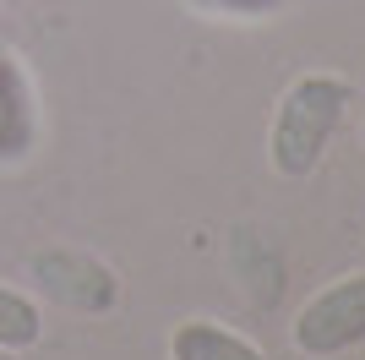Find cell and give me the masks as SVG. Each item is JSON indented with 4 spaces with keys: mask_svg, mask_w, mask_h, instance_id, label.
Masks as SVG:
<instances>
[{
    "mask_svg": "<svg viewBox=\"0 0 365 360\" xmlns=\"http://www.w3.org/2000/svg\"><path fill=\"white\" fill-rule=\"evenodd\" d=\"M175 360H267L257 344H245L240 333L218 328V322H185L169 344Z\"/></svg>",
    "mask_w": 365,
    "mask_h": 360,
    "instance_id": "5b68a950",
    "label": "cell"
},
{
    "mask_svg": "<svg viewBox=\"0 0 365 360\" xmlns=\"http://www.w3.org/2000/svg\"><path fill=\"white\" fill-rule=\"evenodd\" d=\"M365 339V273L327 284L294 316V349L300 355H338Z\"/></svg>",
    "mask_w": 365,
    "mask_h": 360,
    "instance_id": "7a4b0ae2",
    "label": "cell"
},
{
    "mask_svg": "<svg viewBox=\"0 0 365 360\" xmlns=\"http://www.w3.org/2000/svg\"><path fill=\"white\" fill-rule=\"evenodd\" d=\"M44 339V316L22 289L0 284V349H33Z\"/></svg>",
    "mask_w": 365,
    "mask_h": 360,
    "instance_id": "8992f818",
    "label": "cell"
},
{
    "mask_svg": "<svg viewBox=\"0 0 365 360\" xmlns=\"http://www.w3.org/2000/svg\"><path fill=\"white\" fill-rule=\"evenodd\" d=\"M0 360H11V349H0Z\"/></svg>",
    "mask_w": 365,
    "mask_h": 360,
    "instance_id": "ba28073f",
    "label": "cell"
},
{
    "mask_svg": "<svg viewBox=\"0 0 365 360\" xmlns=\"http://www.w3.org/2000/svg\"><path fill=\"white\" fill-rule=\"evenodd\" d=\"M349 104H354V88L344 76L311 71L300 82H289V93L278 99V115H273V136H267V153H273L278 175L284 180L311 175L322 164V148L338 131V120H344Z\"/></svg>",
    "mask_w": 365,
    "mask_h": 360,
    "instance_id": "6da1fadb",
    "label": "cell"
},
{
    "mask_svg": "<svg viewBox=\"0 0 365 360\" xmlns=\"http://www.w3.org/2000/svg\"><path fill=\"white\" fill-rule=\"evenodd\" d=\"M38 142V104L33 82L11 49H0V164H22Z\"/></svg>",
    "mask_w": 365,
    "mask_h": 360,
    "instance_id": "277c9868",
    "label": "cell"
},
{
    "mask_svg": "<svg viewBox=\"0 0 365 360\" xmlns=\"http://www.w3.org/2000/svg\"><path fill=\"white\" fill-rule=\"evenodd\" d=\"M207 6H218V11H267L278 0H207Z\"/></svg>",
    "mask_w": 365,
    "mask_h": 360,
    "instance_id": "52a82bcc",
    "label": "cell"
},
{
    "mask_svg": "<svg viewBox=\"0 0 365 360\" xmlns=\"http://www.w3.org/2000/svg\"><path fill=\"white\" fill-rule=\"evenodd\" d=\"M33 279L49 300H61L71 311H109L115 295H120L115 273L88 251H38L33 256Z\"/></svg>",
    "mask_w": 365,
    "mask_h": 360,
    "instance_id": "3957f363",
    "label": "cell"
}]
</instances>
